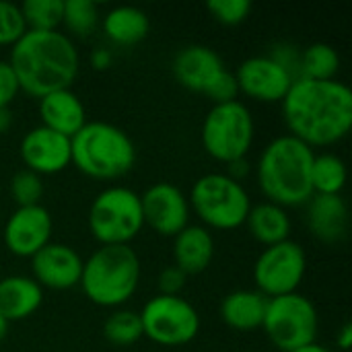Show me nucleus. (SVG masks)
Returning a JSON list of instances; mask_svg holds the SVG:
<instances>
[{
	"mask_svg": "<svg viewBox=\"0 0 352 352\" xmlns=\"http://www.w3.org/2000/svg\"><path fill=\"white\" fill-rule=\"evenodd\" d=\"M280 103L289 134L309 148L332 146L351 132L352 91L336 78H295Z\"/></svg>",
	"mask_w": 352,
	"mask_h": 352,
	"instance_id": "f257e3e1",
	"label": "nucleus"
},
{
	"mask_svg": "<svg viewBox=\"0 0 352 352\" xmlns=\"http://www.w3.org/2000/svg\"><path fill=\"white\" fill-rule=\"evenodd\" d=\"M8 64L16 74L19 89L41 99L47 93L70 89L78 76L80 58L66 33L27 29L12 45Z\"/></svg>",
	"mask_w": 352,
	"mask_h": 352,
	"instance_id": "f03ea898",
	"label": "nucleus"
},
{
	"mask_svg": "<svg viewBox=\"0 0 352 352\" xmlns=\"http://www.w3.org/2000/svg\"><path fill=\"white\" fill-rule=\"evenodd\" d=\"M314 148L291 134H283L268 142L256 165L258 186L268 202L283 208L307 204L314 196Z\"/></svg>",
	"mask_w": 352,
	"mask_h": 352,
	"instance_id": "7ed1b4c3",
	"label": "nucleus"
},
{
	"mask_svg": "<svg viewBox=\"0 0 352 352\" xmlns=\"http://www.w3.org/2000/svg\"><path fill=\"white\" fill-rule=\"evenodd\" d=\"M70 163L93 179L124 177L136 163L132 138L107 122H87L70 138Z\"/></svg>",
	"mask_w": 352,
	"mask_h": 352,
	"instance_id": "20e7f679",
	"label": "nucleus"
},
{
	"mask_svg": "<svg viewBox=\"0 0 352 352\" xmlns=\"http://www.w3.org/2000/svg\"><path fill=\"white\" fill-rule=\"evenodd\" d=\"M140 260L130 245H101L82 260V293L99 307H120L138 291Z\"/></svg>",
	"mask_w": 352,
	"mask_h": 352,
	"instance_id": "39448f33",
	"label": "nucleus"
},
{
	"mask_svg": "<svg viewBox=\"0 0 352 352\" xmlns=\"http://www.w3.org/2000/svg\"><path fill=\"white\" fill-rule=\"evenodd\" d=\"M190 210L210 229L233 231L245 225L252 208L250 194L243 184L225 173H206L194 182L190 190Z\"/></svg>",
	"mask_w": 352,
	"mask_h": 352,
	"instance_id": "423d86ee",
	"label": "nucleus"
},
{
	"mask_svg": "<svg viewBox=\"0 0 352 352\" xmlns=\"http://www.w3.org/2000/svg\"><path fill=\"white\" fill-rule=\"evenodd\" d=\"M142 227L140 196L130 188H105L91 202L89 229L101 245H128Z\"/></svg>",
	"mask_w": 352,
	"mask_h": 352,
	"instance_id": "0eeeda50",
	"label": "nucleus"
},
{
	"mask_svg": "<svg viewBox=\"0 0 352 352\" xmlns=\"http://www.w3.org/2000/svg\"><path fill=\"white\" fill-rule=\"evenodd\" d=\"M256 138L254 116L241 101L214 105L202 124L204 151L229 165L237 159H245Z\"/></svg>",
	"mask_w": 352,
	"mask_h": 352,
	"instance_id": "6e6552de",
	"label": "nucleus"
},
{
	"mask_svg": "<svg viewBox=\"0 0 352 352\" xmlns=\"http://www.w3.org/2000/svg\"><path fill=\"white\" fill-rule=\"evenodd\" d=\"M262 330L278 351H299L316 342L320 314L316 305L301 293L274 297L268 299Z\"/></svg>",
	"mask_w": 352,
	"mask_h": 352,
	"instance_id": "1a4fd4ad",
	"label": "nucleus"
},
{
	"mask_svg": "<svg viewBox=\"0 0 352 352\" xmlns=\"http://www.w3.org/2000/svg\"><path fill=\"white\" fill-rule=\"evenodd\" d=\"M142 336L161 346H184L200 330V316L179 295H157L142 307Z\"/></svg>",
	"mask_w": 352,
	"mask_h": 352,
	"instance_id": "9d476101",
	"label": "nucleus"
},
{
	"mask_svg": "<svg viewBox=\"0 0 352 352\" xmlns=\"http://www.w3.org/2000/svg\"><path fill=\"white\" fill-rule=\"evenodd\" d=\"M307 272L305 250L297 241H280L266 248L254 264V280L266 299L297 293Z\"/></svg>",
	"mask_w": 352,
	"mask_h": 352,
	"instance_id": "9b49d317",
	"label": "nucleus"
},
{
	"mask_svg": "<svg viewBox=\"0 0 352 352\" xmlns=\"http://www.w3.org/2000/svg\"><path fill=\"white\" fill-rule=\"evenodd\" d=\"M140 206L144 225L163 237H175L190 225V202L186 194L169 182L151 186L140 196Z\"/></svg>",
	"mask_w": 352,
	"mask_h": 352,
	"instance_id": "f8f14e48",
	"label": "nucleus"
},
{
	"mask_svg": "<svg viewBox=\"0 0 352 352\" xmlns=\"http://www.w3.org/2000/svg\"><path fill=\"white\" fill-rule=\"evenodd\" d=\"M239 93L260 103H280L293 85V76L268 56H252L235 72Z\"/></svg>",
	"mask_w": 352,
	"mask_h": 352,
	"instance_id": "ddd939ff",
	"label": "nucleus"
},
{
	"mask_svg": "<svg viewBox=\"0 0 352 352\" xmlns=\"http://www.w3.org/2000/svg\"><path fill=\"white\" fill-rule=\"evenodd\" d=\"M54 221L47 208L16 206L4 225V243L10 254L19 258H33L41 248L50 243Z\"/></svg>",
	"mask_w": 352,
	"mask_h": 352,
	"instance_id": "4468645a",
	"label": "nucleus"
},
{
	"mask_svg": "<svg viewBox=\"0 0 352 352\" xmlns=\"http://www.w3.org/2000/svg\"><path fill=\"white\" fill-rule=\"evenodd\" d=\"M19 153L25 163V169L37 173L39 177L60 173L72 161L70 138H66L45 126L31 128L23 136Z\"/></svg>",
	"mask_w": 352,
	"mask_h": 352,
	"instance_id": "2eb2a0df",
	"label": "nucleus"
},
{
	"mask_svg": "<svg viewBox=\"0 0 352 352\" xmlns=\"http://www.w3.org/2000/svg\"><path fill=\"white\" fill-rule=\"evenodd\" d=\"M31 270L41 289L66 291L80 285L82 258L70 245L50 241L31 258Z\"/></svg>",
	"mask_w": 352,
	"mask_h": 352,
	"instance_id": "dca6fc26",
	"label": "nucleus"
},
{
	"mask_svg": "<svg viewBox=\"0 0 352 352\" xmlns=\"http://www.w3.org/2000/svg\"><path fill=\"white\" fill-rule=\"evenodd\" d=\"M39 116L41 126L66 138H72L87 124L85 105L72 89H60L43 95L39 99Z\"/></svg>",
	"mask_w": 352,
	"mask_h": 352,
	"instance_id": "f3484780",
	"label": "nucleus"
},
{
	"mask_svg": "<svg viewBox=\"0 0 352 352\" xmlns=\"http://www.w3.org/2000/svg\"><path fill=\"white\" fill-rule=\"evenodd\" d=\"M221 56L210 50L208 45H188L177 52L173 60V74L175 78L190 91L204 93L208 82L223 70Z\"/></svg>",
	"mask_w": 352,
	"mask_h": 352,
	"instance_id": "a211bd4d",
	"label": "nucleus"
},
{
	"mask_svg": "<svg viewBox=\"0 0 352 352\" xmlns=\"http://www.w3.org/2000/svg\"><path fill=\"white\" fill-rule=\"evenodd\" d=\"M307 227L324 243H338L349 231V208L342 196H318L307 202Z\"/></svg>",
	"mask_w": 352,
	"mask_h": 352,
	"instance_id": "6ab92c4d",
	"label": "nucleus"
},
{
	"mask_svg": "<svg viewBox=\"0 0 352 352\" xmlns=\"http://www.w3.org/2000/svg\"><path fill=\"white\" fill-rule=\"evenodd\" d=\"M214 256V239L206 227L188 225L175 235L173 241V260L175 266L186 274L204 272Z\"/></svg>",
	"mask_w": 352,
	"mask_h": 352,
	"instance_id": "aec40b11",
	"label": "nucleus"
},
{
	"mask_svg": "<svg viewBox=\"0 0 352 352\" xmlns=\"http://www.w3.org/2000/svg\"><path fill=\"white\" fill-rule=\"evenodd\" d=\"M43 301V289L31 276H6L0 280V316L10 324L33 316Z\"/></svg>",
	"mask_w": 352,
	"mask_h": 352,
	"instance_id": "412c9836",
	"label": "nucleus"
},
{
	"mask_svg": "<svg viewBox=\"0 0 352 352\" xmlns=\"http://www.w3.org/2000/svg\"><path fill=\"white\" fill-rule=\"evenodd\" d=\"M268 299L260 291H233L221 303L223 322L237 332H252L262 328Z\"/></svg>",
	"mask_w": 352,
	"mask_h": 352,
	"instance_id": "4be33fe9",
	"label": "nucleus"
},
{
	"mask_svg": "<svg viewBox=\"0 0 352 352\" xmlns=\"http://www.w3.org/2000/svg\"><path fill=\"white\" fill-rule=\"evenodd\" d=\"M245 225L250 235L266 248L287 241L291 235V217L287 214V208L272 202L252 206Z\"/></svg>",
	"mask_w": 352,
	"mask_h": 352,
	"instance_id": "5701e85b",
	"label": "nucleus"
},
{
	"mask_svg": "<svg viewBox=\"0 0 352 352\" xmlns=\"http://www.w3.org/2000/svg\"><path fill=\"white\" fill-rule=\"evenodd\" d=\"M151 21L138 6H116L103 16V31L116 45H134L148 35Z\"/></svg>",
	"mask_w": 352,
	"mask_h": 352,
	"instance_id": "b1692460",
	"label": "nucleus"
},
{
	"mask_svg": "<svg viewBox=\"0 0 352 352\" xmlns=\"http://www.w3.org/2000/svg\"><path fill=\"white\" fill-rule=\"evenodd\" d=\"M346 184V165L334 153H320L311 165V188L318 196H340Z\"/></svg>",
	"mask_w": 352,
	"mask_h": 352,
	"instance_id": "393cba45",
	"label": "nucleus"
},
{
	"mask_svg": "<svg viewBox=\"0 0 352 352\" xmlns=\"http://www.w3.org/2000/svg\"><path fill=\"white\" fill-rule=\"evenodd\" d=\"M340 70V56L330 43H311L301 52L299 78L334 80Z\"/></svg>",
	"mask_w": 352,
	"mask_h": 352,
	"instance_id": "a878e982",
	"label": "nucleus"
},
{
	"mask_svg": "<svg viewBox=\"0 0 352 352\" xmlns=\"http://www.w3.org/2000/svg\"><path fill=\"white\" fill-rule=\"evenodd\" d=\"M19 8L29 31H58L62 25L64 0H25Z\"/></svg>",
	"mask_w": 352,
	"mask_h": 352,
	"instance_id": "bb28decb",
	"label": "nucleus"
},
{
	"mask_svg": "<svg viewBox=\"0 0 352 352\" xmlns=\"http://www.w3.org/2000/svg\"><path fill=\"white\" fill-rule=\"evenodd\" d=\"M103 334L116 346H132L142 338L140 316L130 309L113 311L103 324Z\"/></svg>",
	"mask_w": 352,
	"mask_h": 352,
	"instance_id": "cd10ccee",
	"label": "nucleus"
},
{
	"mask_svg": "<svg viewBox=\"0 0 352 352\" xmlns=\"http://www.w3.org/2000/svg\"><path fill=\"white\" fill-rule=\"evenodd\" d=\"M62 25L72 35H91L99 25V6L91 0H64Z\"/></svg>",
	"mask_w": 352,
	"mask_h": 352,
	"instance_id": "c85d7f7f",
	"label": "nucleus"
},
{
	"mask_svg": "<svg viewBox=\"0 0 352 352\" xmlns=\"http://www.w3.org/2000/svg\"><path fill=\"white\" fill-rule=\"evenodd\" d=\"M10 194L16 206H37L43 196V182L37 173L21 169L10 179Z\"/></svg>",
	"mask_w": 352,
	"mask_h": 352,
	"instance_id": "c756f323",
	"label": "nucleus"
},
{
	"mask_svg": "<svg viewBox=\"0 0 352 352\" xmlns=\"http://www.w3.org/2000/svg\"><path fill=\"white\" fill-rule=\"evenodd\" d=\"M27 31V25L23 21L19 4L0 0V45H14L23 33Z\"/></svg>",
	"mask_w": 352,
	"mask_h": 352,
	"instance_id": "7c9ffc66",
	"label": "nucleus"
},
{
	"mask_svg": "<svg viewBox=\"0 0 352 352\" xmlns=\"http://www.w3.org/2000/svg\"><path fill=\"white\" fill-rule=\"evenodd\" d=\"M208 12L223 25H239L248 19L252 4L248 0H210Z\"/></svg>",
	"mask_w": 352,
	"mask_h": 352,
	"instance_id": "2f4dec72",
	"label": "nucleus"
},
{
	"mask_svg": "<svg viewBox=\"0 0 352 352\" xmlns=\"http://www.w3.org/2000/svg\"><path fill=\"white\" fill-rule=\"evenodd\" d=\"M204 95H208V97L214 101V105L237 101L239 87H237L235 74L229 72L227 68H223V70L208 82V87L204 89Z\"/></svg>",
	"mask_w": 352,
	"mask_h": 352,
	"instance_id": "473e14b6",
	"label": "nucleus"
},
{
	"mask_svg": "<svg viewBox=\"0 0 352 352\" xmlns=\"http://www.w3.org/2000/svg\"><path fill=\"white\" fill-rule=\"evenodd\" d=\"M268 58H272L278 66H283L293 78H299L301 50H297L291 43H278V45L272 47V52L268 54Z\"/></svg>",
	"mask_w": 352,
	"mask_h": 352,
	"instance_id": "72a5a7b5",
	"label": "nucleus"
},
{
	"mask_svg": "<svg viewBox=\"0 0 352 352\" xmlns=\"http://www.w3.org/2000/svg\"><path fill=\"white\" fill-rule=\"evenodd\" d=\"M19 91L21 89H19V80H16L12 66L8 64V60H0V109L10 107Z\"/></svg>",
	"mask_w": 352,
	"mask_h": 352,
	"instance_id": "f704fd0d",
	"label": "nucleus"
},
{
	"mask_svg": "<svg viewBox=\"0 0 352 352\" xmlns=\"http://www.w3.org/2000/svg\"><path fill=\"white\" fill-rule=\"evenodd\" d=\"M188 274L182 272L177 266H169L161 272L159 276V295H179L182 289L186 287Z\"/></svg>",
	"mask_w": 352,
	"mask_h": 352,
	"instance_id": "c9c22d12",
	"label": "nucleus"
},
{
	"mask_svg": "<svg viewBox=\"0 0 352 352\" xmlns=\"http://www.w3.org/2000/svg\"><path fill=\"white\" fill-rule=\"evenodd\" d=\"M227 169H229V171H227L225 175H229L231 179H235V182H239V184L252 173V165H250L248 159H237V161L229 163Z\"/></svg>",
	"mask_w": 352,
	"mask_h": 352,
	"instance_id": "e433bc0d",
	"label": "nucleus"
},
{
	"mask_svg": "<svg viewBox=\"0 0 352 352\" xmlns=\"http://www.w3.org/2000/svg\"><path fill=\"white\" fill-rule=\"evenodd\" d=\"M91 64H93L97 70L107 68V66L111 64V52H109V50H103V47L95 50V52L91 54Z\"/></svg>",
	"mask_w": 352,
	"mask_h": 352,
	"instance_id": "4c0bfd02",
	"label": "nucleus"
},
{
	"mask_svg": "<svg viewBox=\"0 0 352 352\" xmlns=\"http://www.w3.org/2000/svg\"><path fill=\"white\" fill-rule=\"evenodd\" d=\"M336 344L340 351H349L352 344V324L346 322L340 330H338V336H336Z\"/></svg>",
	"mask_w": 352,
	"mask_h": 352,
	"instance_id": "58836bf2",
	"label": "nucleus"
},
{
	"mask_svg": "<svg viewBox=\"0 0 352 352\" xmlns=\"http://www.w3.org/2000/svg\"><path fill=\"white\" fill-rule=\"evenodd\" d=\"M10 126H12V113H10L8 107H2V109H0V134L6 132Z\"/></svg>",
	"mask_w": 352,
	"mask_h": 352,
	"instance_id": "ea45409f",
	"label": "nucleus"
},
{
	"mask_svg": "<svg viewBox=\"0 0 352 352\" xmlns=\"http://www.w3.org/2000/svg\"><path fill=\"white\" fill-rule=\"evenodd\" d=\"M293 352H330L326 346H320L318 342H314V344H309V346H303V349H299V351H293Z\"/></svg>",
	"mask_w": 352,
	"mask_h": 352,
	"instance_id": "a19ab883",
	"label": "nucleus"
},
{
	"mask_svg": "<svg viewBox=\"0 0 352 352\" xmlns=\"http://www.w3.org/2000/svg\"><path fill=\"white\" fill-rule=\"evenodd\" d=\"M6 332H8V322L0 316V342L6 338Z\"/></svg>",
	"mask_w": 352,
	"mask_h": 352,
	"instance_id": "79ce46f5",
	"label": "nucleus"
}]
</instances>
